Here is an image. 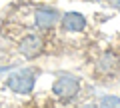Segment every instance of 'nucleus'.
Returning a JSON list of instances; mask_svg holds the SVG:
<instances>
[{
	"mask_svg": "<svg viewBox=\"0 0 120 108\" xmlns=\"http://www.w3.org/2000/svg\"><path fill=\"white\" fill-rule=\"evenodd\" d=\"M80 108H98V104H92V102H90V104H84V106H80Z\"/></svg>",
	"mask_w": 120,
	"mask_h": 108,
	"instance_id": "obj_10",
	"label": "nucleus"
},
{
	"mask_svg": "<svg viewBox=\"0 0 120 108\" xmlns=\"http://www.w3.org/2000/svg\"><path fill=\"white\" fill-rule=\"evenodd\" d=\"M6 52H8V44L4 42V38H0V58L6 56Z\"/></svg>",
	"mask_w": 120,
	"mask_h": 108,
	"instance_id": "obj_9",
	"label": "nucleus"
},
{
	"mask_svg": "<svg viewBox=\"0 0 120 108\" xmlns=\"http://www.w3.org/2000/svg\"><path fill=\"white\" fill-rule=\"evenodd\" d=\"M6 86L16 94H30L36 86V70L32 68H20L8 74Z\"/></svg>",
	"mask_w": 120,
	"mask_h": 108,
	"instance_id": "obj_2",
	"label": "nucleus"
},
{
	"mask_svg": "<svg viewBox=\"0 0 120 108\" xmlns=\"http://www.w3.org/2000/svg\"><path fill=\"white\" fill-rule=\"evenodd\" d=\"M88 26V20L82 12H76V10H70V12H62L58 22V28L62 32H68V34H78V32L86 30Z\"/></svg>",
	"mask_w": 120,
	"mask_h": 108,
	"instance_id": "obj_6",
	"label": "nucleus"
},
{
	"mask_svg": "<svg viewBox=\"0 0 120 108\" xmlns=\"http://www.w3.org/2000/svg\"><path fill=\"white\" fill-rule=\"evenodd\" d=\"M32 22H34V28L40 32H50L54 28H58V22H60V12L58 8L54 6H48V4H38L32 12Z\"/></svg>",
	"mask_w": 120,
	"mask_h": 108,
	"instance_id": "obj_3",
	"label": "nucleus"
},
{
	"mask_svg": "<svg viewBox=\"0 0 120 108\" xmlns=\"http://www.w3.org/2000/svg\"><path fill=\"white\" fill-rule=\"evenodd\" d=\"M104 2H106L112 10H118V12H120V0H104Z\"/></svg>",
	"mask_w": 120,
	"mask_h": 108,
	"instance_id": "obj_8",
	"label": "nucleus"
},
{
	"mask_svg": "<svg viewBox=\"0 0 120 108\" xmlns=\"http://www.w3.org/2000/svg\"><path fill=\"white\" fill-rule=\"evenodd\" d=\"M118 70H120V56L114 50L102 52L98 56V60H96V64H94V72L100 78H112V76L118 74Z\"/></svg>",
	"mask_w": 120,
	"mask_h": 108,
	"instance_id": "obj_5",
	"label": "nucleus"
},
{
	"mask_svg": "<svg viewBox=\"0 0 120 108\" xmlns=\"http://www.w3.org/2000/svg\"><path fill=\"white\" fill-rule=\"evenodd\" d=\"M16 50L26 60H34L44 52V40L38 32H28L16 42Z\"/></svg>",
	"mask_w": 120,
	"mask_h": 108,
	"instance_id": "obj_4",
	"label": "nucleus"
},
{
	"mask_svg": "<svg viewBox=\"0 0 120 108\" xmlns=\"http://www.w3.org/2000/svg\"><path fill=\"white\" fill-rule=\"evenodd\" d=\"M80 88H82V82H80V78H78L76 74L62 72V74L56 76L54 84H52V94H54L58 100L68 102V100H72V98L78 96Z\"/></svg>",
	"mask_w": 120,
	"mask_h": 108,
	"instance_id": "obj_1",
	"label": "nucleus"
},
{
	"mask_svg": "<svg viewBox=\"0 0 120 108\" xmlns=\"http://www.w3.org/2000/svg\"><path fill=\"white\" fill-rule=\"evenodd\" d=\"M98 108H120V96L114 94H104L98 100Z\"/></svg>",
	"mask_w": 120,
	"mask_h": 108,
	"instance_id": "obj_7",
	"label": "nucleus"
}]
</instances>
